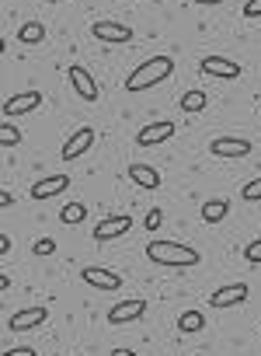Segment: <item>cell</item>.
Masks as SVG:
<instances>
[{
	"label": "cell",
	"mask_w": 261,
	"mask_h": 356,
	"mask_svg": "<svg viewBox=\"0 0 261 356\" xmlns=\"http://www.w3.org/2000/svg\"><path fill=\"white\" fill-rule=\"evenodd\" d=\"M205 105H209V95L202 88H192V91L181 95V112H202Z\"/></svg>",
	"instance_id": "obj_19"
},
{
	"label": "cell",
	"mask_w": 261,
	"mask_h": 356,
	"mask_svg": "<svg viewBox=\"0 0 261 356\" xmlns=\"http://www.w3.org/2000/svg\"><path fill=\"white\" fill-rule=\"evenodd\" d=\"M160 220H164V213H160V210L153 207V210H150V213L143 217V227H146V234H153V231L160 227Z\"/></svg>",
	"instance_id": "obj_25"
},
{
	"label": "cell",
	"mask_w": 261,
	"mask_h": 356,
	"mask_svg": "<svg viewBox=\"0 0 261 356\" xmlns=\"http://www.w3.org/2000/svg\"><path fill=\"white\" fill-rule=\"evenodd\" d=\"M133 231V217L129 213H119V217H105L94 224V241H115V238H126Z\"/></svg>",
	"instance_id": "obj_4"
},
{
	"label": "cell",
	"mask_w": 261,
	"mask_h": 356,
	"mask_svg": "<svg viewBox=\"0 0 261 356\" xmlns=\"http://www.w3.org/2000/svg\"><path fill=\"white\" fill-rule=\"evenodd\" d=\"M247 283H233V286H219V290H212L209 293V304L212 307H237V304H244L247 300Z\"/></svg>",
	"instance_id": "obj_15"
},
{
	"label": "cell",
	"mask_w": 261,
	"mask_h": 356,
	"mask_svg": "<svg viewBox=\"0 0 261 356\" xmlns=\"http://www.w3.org/2000/svg\"><path fill=\"white\" fill-rule=\"evenodd\" d=\"M4 356H39L32 346H11V349H4Z\"/></svg>",
	"instance_id": "obj_27"
},
{
	"label": "cell",
	"mask_w": 261,
	"mask_h": 356,
	"mask_svg": "<svg viewBox=\"0 0 261 356\" xmlns=\"http://www.w3.org/2000/svg\"><path fill=\"white\" fill-rule=\"evenodd\" d=\"M4 4H8V0H4Z\"/></svg>",
	"instance_id": "obj_34"
},
{
	"label": "cell",
	"mask_w": 261,
	"mask_h": 356,
	"mask_svg": "<svg viewBox=\"0 0 261 356\" xmlns=\"http://www.w3.org/2000/svg\"><path fill=\"white\" fill-rule=\"evenodd\" d=\"M60 220H63L67 227L84 224V220H87V203H67V207L60 210Z\"/></svg>",
	"instance_id": "obj_20"
},
{
	"label": "cell",
	"mask_w": 261,
	"mask_h": 356,
	"mask_svg": "<svg viewBox=\"0 0 261 356\" xmlns=\"http://www.w3.org/2000/svg\"><path fill=\"white\" fill-rule=\"evenodd\" d=\"M171 74H174V60H171L167 53H160V56H150V60H143L140 67H133V74L126 77V91H129V95L150 91V88L164 84Z\"/></svg>",
	"instance_id": "obj_1"
},
{
	"label": "cell",
	"mask_w": 261,
	"mask_h": 356,
	"mask_svg": "<svg viewBox=\"0 0 261 356\" xmlns=\"http://www.w3.org/2000/svg\"><path fill=\"white\" fill-rule=\"evenodd\" d=\"M202 328H205V314H202V311H185V314L178 318V332H185V335L202 332Z\"/></svg>",
	"instance_id": "obj_21"
},
{
	"label": "cell",
	"mask_w": 261,
	"mask_h": 356,
	"mask_svg": "<svg viewBox=\"0 0 261 356\" xmlns=\"http://www.w3.org/2000/svg\"><path fill=\"white\" fill-rule=\"evenodd\" d=\"M240 196H244L247 203H258V200H261V178H254V182H247V186L240 189Z\"/></svg>",
	"instance_id": "obj_24"
},
{
	"label": "cell",
	"mask_w": 261,
	"mask_h": 356,
	"mask_svg": "<svg viewBox=\"0 0 261 356\" xmlns=\"http://www.w3.org/2000/svg\"><path fill=\"white\" fill-rule=\"evenodd\" d=\"M91 35L101 39V42H112V46L133 42V29L122 25V22H94V25H91Z\"/></svg>",
	"instance_id": "obj_9"
},
{
	"label": "cell",
	"mask_w": 261,
	"mask_h": 356,
	"mask_svg": "<svg viewBox=\"0 0 261 356\" xmlns=\"http://www.w3.org/2000/svg\"><path fill=\"white\" fill-rule=\"evenodd\" d=\"M133 182L140 186V189H160V171L157 168H150V164H129V171H126Z\"/></svg>",
	"instance_id": "obj_16"
},
{
	"label": "cell",
	"mask_w": 261,
	"mask_h": 356,
	"mask_svg": "<svg viewBox=\"0 0 261 356\" xmlns=\"http://www.w3.org/2000/svg\"><path fill=\"white\" fill-rule=\"evenodd\" d=\"M244 259H247L251 266H261V238L247 241V248H244Z\"/></svg>",
	"instance_id": "obj_23"
},
{
	"label": "cell",
	"mask_w": 261,
	"mask_h": 356,
	"mask_svg": "<svg viewBox=\"0 0 261 356\" xmlns=\"http://www.w3.org/2000/svg\"><path fill=\"white\" fill-rule=\"evenodd\" d=\"M146 259L153 266H174V269H188V266H199L202 262L199 248L181 245V241H164V238L146 245Z\"/></svg>",
	"instance_id": "obj_2"
},
{
	"label": "cell",
	"mask_w": 261,
	"mask_h": 356,
	"mask_svg": "<svg viewBox=\"0 0 261 356\" xmlns=\"http://www.w3.org/2000/svg\"><path fill=\"white\" fill-rule=\"evenodd\" d=\"M18 42H25V46L46 42V25H42V22H25V25L18 29Z\"/></svg>",
	"instance_id": "obj_17"
},
{
	"label": "cell",
	"mask_w": 261,
	"mask_h": 356,
	"mask_svg": "<svg viewBox=\"0 0 261 356\" xmlns=\"http://www.w3.org/2000/svg\"><path fill=\"white\" fill-rule=\"evenodd\" d=\"M81 280L87 286H94V290H122V276L112 273V269H105V266H84L81 269Z\"/></svg>",
	"instance_id": "obj_6"
},
{
	"label": "cell",
	"mask_w": 261,
	"mask_h": 356,
	"mask_svg": "<svg viewBox=\"0 0 261 356\" xmlns=\"http://www.w3.org/2000/svg\"><path fill=\"white\" fill-rule=\"evenodd\" d=\"M0 207L11 210V207H15V196H11V193H0Z\"/></svg>",
	"instance_id": "obj_31"
},
{
	"label": "cell",
	"mask_w": 261,
	"mask_h": 356,
	"mask_svg": "<svg viewBox=\"0 0 261 356\" xmlns=\"http://www.w3.org/2000/svg\"><path fill=\"white\" fill-rule=\"evenodd\" d=\"M56 4H70V0H56Z\"/></svg>",
	"instance_id": "obj_33"
},
{
	"label": "cell",
	"mask_w": 261,
	"mask_h": 356,
	"mask_svg": "<svg viewBox=\"0 0 261 356\" xmlns=\"http://www.w3.org/2000/svg\"><path fill=\"white\" fill-rule=\"evenodd\" d=\"M42 105V95L39 91H22V95H11L8 102H4V115L8 119H18V115H25V112H35Z\"/></svg>",
	"instance_id": "obj_13"
},
{
	"label": "cell",
	"mask_w": 261,
	"mask_h": 356,
	"mask_svg": "<svg viewBox=\"0 0 261 356\" xmlns=\"http://www.w3.org/2000/svg\"><path fill=\"white\" fill-rule=\"evenodd\" d=\"M70 182H74L70 175H46V178H39V182L32 186V200H53V196L67 193Z\"/></svg>",
	"instance_id": "obj_10"
},
{
	"label": "cell",
	"mask_w": 261,
	"mask_h": 356,
	"mask_svg": "<svg viewBox=\"0 0 261 356\" xmlns=\"http://www.w3.org/2000/svg\"><path fill=\"white\" fill-rule=\"evenodd\" d=\"M146 314V300L143 297H133V300H122L108 311V321L112 325H129V321H140Z\"/></svg>",
	"instance_id": "obj_12"
},
{
	"label": "cell",
	"mask_w": 261,
	"mask_h": 356,
	"mask_svg": "<svg viewBox=\"0 0 261 356\" xmlns=\"http://www.w3.org/2000/svg\"><path fill=\"white\" fill-rule=\"evenodd\" d=\"M244 18H261V0H247V4H244Z\"/></svg>",
	"instance_id": "obj_28"
},
{
	"label": "cell",
	"mask_w": 261,
	"mask_h": 356,
	"mask_svg": "<svg viewBox=\"0 0 261 356\" xmlns=\"http://www.w3.org/2000/svg\"><path fill=\"white\" fill-rule=\"evenodd\" d=\"M199 70L205 77H219V81H237L240 77V63H233L226 56H202L199 60Z\"/></svg>",
	"instance_id": "obj_5"
},
{
	"label": "cell",
	"mask_w": 261,
	"mask_h": 356,
	"mask_svg": "<svg viewBox=\"0 0 261 356\" xmlns=\"http://www.w3.org/2000/svg\"><path fill=\"white\" fill-rule=\"evenodd\" d=\"M11 255V234H0V259Z\"/></svg>",
	"instance_id": "obj_29"
},
{
	"label": "cell",
	"mask_w": 261,
	"mask_h": 356,
	"mask_svg": "<svg viewBox=\"0 0 261 356\" xmlns=\"http://www.w3.org/2000/svg\"><path fill=\"white\" fill-rule=\"evenodd\" d=\"M226 213H230V200H205V207H202L205 224H219V220H226Z\"/></svg>",
	"instance_id": "obj_18"
},
{
	"label": "cell",
	"mask_w": 261,
	"mask_h": 356,
	"mask_svg": "<svg viewBox=\"0 0 261 356\" xmlns=\"http://www.w3.org/2000/svg\"><path fill=\"white\" fill-rule=\"evenodd\" d=\"M22 143V129L15 122H0V150H11Z\"/></svg>",
	"instance_id": "obj_22"
},
{
	"label": "cell",
	"mask_w": 261,
	"mask_h": 356,
	"mask_svg": "<svg viewBox=\"0 0 261 356\" xmlns=\"http://www.w3.org/2000/svg\"><path fill=\"white\" fill-rule=\"evenodd\" d=\"M46 318H49L46 307H22V311H15V314L8 318V328H11V332H32V328H42Z\"/></svg>",
	"instance_id": "obj_8"
},
{
	"label": "cell",
	"mask_w": 261,
	"mask_h": 356,
	"mask_svg": "<svg viewBox=\"0 0 261 356\" xmlns=\"http://www.w3.org/2000/svg\"><path fill=\"white\" fill-rule=\"evenodd\" d=\"M112 356H140V353H133V349H126V346H119V349H112Z\"/></svg>",
	"instance_id": "obj_32"
},
{
	"label": "cell",
	"mask_w": 261,
	"mask_h": 356,
	"mask_svg": "<svg viewBox=\"0 0 261 356\" xmlns=\"http://www.w3.org/2000/svg\"><path fill=\"white\" fill-rule=\"evenodd\" d=\"M254 147H251V140H244V136H216L212 143H209V154L212 157H247Z\"/></svg>",
	"instance_id": "obj_7"
},
{
	"label": "cell",
	"mask_w": 261,
	"mask_h": 356,
	"mask_svg": "<svg viewBox=\"0 0 261 356\" xmlns=\"http://www.w3.org/2000/svg\"><path fill=\"white\" fill-rule=\"evenodd\" d=\"M67 77H70L74 91H77L84 102H98V98H101V95H98V84H94V77H91L84 67H67Z\"/></svg>",
	"instance_id": "obj_14"
},
{
	"label": "cell",
	"mask_w": 261,
	"mask_h": 356,
	"mask_svg": "<svg viewBox=\"0 0 261 356\" xmlns=\"http://www.w3.org/2000/svg\"><path fill=\"white\" fill-rule=\"evenodd\" d=\"M174 122H167V119H160V122H150V126H143L140 133H136V143L140 147H157V143H167L171 136H174Z\"/></svg>",
	"instance_id": "obj_11"
},
{
	"label": "cell",
	"mask_w": 261,
	"mask_h": 356,
	"mask_svg": "<svg viewBox=\"0 0 261 356\" xmlns=\"http://www.w3.org/2000/svg\"><path fill=\"white\" fill-rule=\"evenodd\" d=\"M32 252H35V255H53V252H56V241H53V238H39V241L32 245Z\"/></svg>",
	"instance_id": "obj_26"
},
{
	"label": "cell",
	"mask_w": 261,
	"mask_h": 356,
	"mask_svg": "<svg viewBox=\"0 0 261 356\" xmlns=\"http://www.w3.org/2000/svg\"><path fill=\"white\" fill-rule=\"evenodd\" d=\"M188 4H202V8H219L223 0H188Z\"/></svg>",
	"instance_id": "obj_30"
},
{
	"label": "cell",
	"mask_w": 261,
	"mask_h": 356,
	"mask_svg": "<svg viewBox=\"0 0 261 356\" xmlns=\"http://www.w3.org/2000/svg\"><path fill=\"white\" fill-rule=\"evenodd\" d=\"M94 140H98V136H94V129H91V126H81V129H74V133L67 136L63 150H60V154H63V161H77V157H84V154L94 147Z\"/></svg>",
	"instance_id": "obj_3"
}]
</instances>
